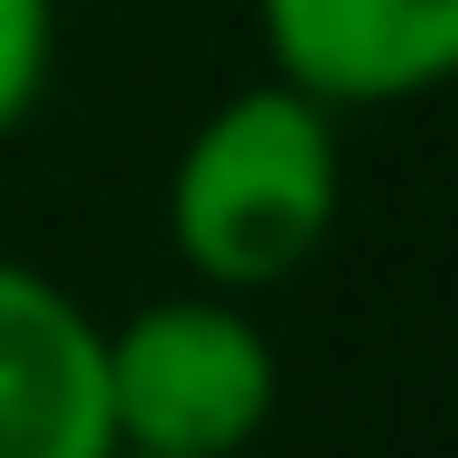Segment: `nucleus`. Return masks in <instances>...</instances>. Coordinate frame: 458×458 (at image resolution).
I'll use <instances>...</instances> for the list:
<instances>
[{
	"label": "nucleus",
	"instance_id": "6",
	"mask_svg": "<svg viewBox=\"0 0 458 458\" xmlns=\"http://www.w3.org/2000/svg\"><path fill=\"white\" fill-rule=\"evenodd\" d=\"M113 458H150V449H113Z\"/></svg>",
	"mask_w": 458,
	"mask_h": 458
},
{
	"label": "nucleus",
	"instance_id": "3",
	"mask_svg": "<svg viewBox=\"0 0 458 458\" xmlns=\"http://www.w3.org/2000/svg\"><path fill=\"white\" fill-rule=\"evenodd\" d=\"M281 85L327 113H393L458 85V0H253Z\"/></svg>",
	"mask_w": 458,
	"mask_h": 458
},
{
	"label": "nucleus",
	"instance_id": "4",
	"mask_svg": "<svg viewBox=\"0 0 458 458\" xmlns=\"http://www.w3.org/2000/svg\"><path fill=\"white\" fill-rule=\"evenodd\" d=\"M0 458H113L103 318L19 253H0Z\"/></svg>",
	"mask_w": 458,
	"mask_h": 458
},
{
	"label": "nucleus",
	"instance_id": "5",
	"mask_svg": "<svg viewBox=\"0 0 458 458\" xmlns=\"http://www.w3.org/2000/svg\"><path fill=\"white\" fill-rule=\"evenodd\" d=\"M56 85V0H0V140L29 131Z\"/></svg>",
	"mask_w": 458,
	"mask_h": 458
},
{
	"label": "nucleus",
	"instance_id": "1",
	"mask_svg": "<svg viewBox=\"0 0 458 458\" xmlns=\"http://www.w3.org/2000/svg\"><path fill=\"white\" fill-rule=\"evenodd\" d=\"M159 206H169V253L187 262L197 290L262 300V290L300 281L327 253L337 206H346L337 113L281 75L234 85L178 140Z\"/></svg>",
	"mask_w": 458,
	"mask_h": 458
},
{
	"label": "nucleus",
	"instance_id": "2",
	"mask_svg": "<svg viewBox=\"0 0 458 458\" xmlns=\"http://www.w3.org/2000/svg\"><path fill=\"white\" fill-rule=\"evenodd\" d=\"M103 403H113V449L243 458L281 411V346L253 318V300L187 281L103 327Z\"/></svg>",
	"mask_w": 458,
	"mask_h": 458
}]
</instances>
